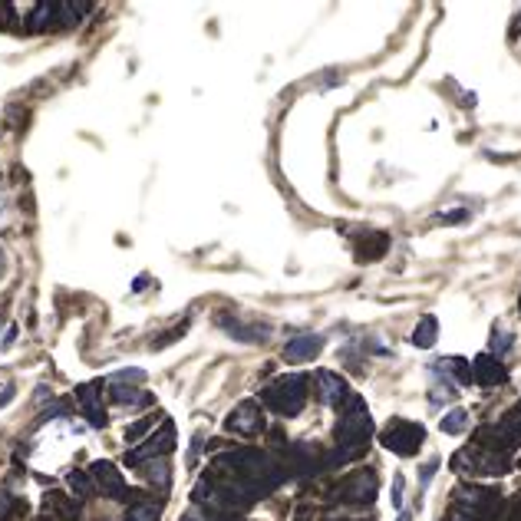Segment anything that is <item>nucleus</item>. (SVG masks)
<instances>
[{
    "label": "nucleus",
    "mask_w": 521,
    "mask_h": 521,
    "mask_svg": "<svg viewBox=\"0 0 521 521\" xmlns=\"http://www.w3.org/2000/svg\"><path fill=\"white\" fill-rule=\"evenodd\" d=\"M317 353H320V337H297V340L287 343V360H291V363L313 360Z\"/></svg>",
    "instance_id": "0eeeda50"
},
{
    "label": "nucleus",
    "mask_w": 521,
    "mask_h": 521,
    "mask_svg": "<svg viewBox=\"0 0 521 521\" xmlns=\"http://www.w3.org/2000/svg\"><path fill=\"white\" fill-rule=\"evenodd\" d=\"M320 383H324V400L327 402H333L337 400V396H343V383L340 380H337V376H330V373H324V376H320Z\"/></svg>",
    "instance_id": "2eb2a0df"
},
{
    "label": "nucleus",
    "mask_w": 521,
    "mask_h": 521,
    "mask_svg": "<svg viewBox=\"0 0 521 521\" xmlns=\"http://www.w3.org/2000/svg\"><path fill=\"white\" fill-rule=\"evenodd\" d=\"M126 521H159V508L155 505H132Z\"/></svg>",
    "instance_id": "4468645a"
},
{
    "label": "nucleus",
    "mask_w": 521,
    "mask_h": 521,
    "mask_svg": "<svg viewBox=\"0 0 521 521\" xmlns=\"http://www.w3.org/2000/svg\"><path fill=\"white\" fill-rule=\"evenodd\" d=\"M383 442H386V449H396L400 455H413L416 446L422 442V426H413V422H406V419H396V422L383 432Z\"/></svg>",
    "instance_id": "f03ea898"
},
{
    "label": "nucleus",
    "mask_w": 521,
    "mask_h": 521,
    "mask_svg": "<svg viewBox=\"0 0 521 521\" xmlns=\"http://www.w3.org/2000/svg\"><path fill=\"white\" fill-rule=\"evenodd\" d=\"M142 472H146V478H149V482H159L162 489H165V485H168V462H165V459H159V462H155V459H149V462H146V469H142Z\"/></svg>",
    "instance_id": "9b49d317"
},
{
    "label": "nucleus",
    "mask_w": 521,
    "mask_h": 521,
    "mask_svg": "<svg viewBox=\"0 0 521 521\" xmlns=\"http://www.w3.org/2000/svg\"><path fill=\"white\" fill-rule=\"evenodd\" d=\"M413 343H416V346H432V343H435V320H432V317H426L422 327H416Z\"/></svg>",
    "instance_id": "f8f14e48"
},
{
    "label": "nucleus",
    "mask_w": 521,
    "mask_h": 521,
    "mask_svg": "<svg viewBox=\"0 0 521 521\" xmlns=\"http://www.w3.org/2000/svg\"><path fill=\"white\" fill-rule=\"evenodd\" d=\"M172 446H175V432H172V426L165 422L159 435L146 439V446H135L132 452H126V462H132V465H139V462H149V459H155V455L168 452Z\"/></svg>",
    "instance_id": "7ed1b4c3"
},
{
    "label": "nucleus",
    "mask_w": 521,
    "mask_h": 521,
    "mask_svg": "<svg viewBox=\"0 0 521 521\" xmlns=\"http://www.w3.org/2000/svg\"><path fill=\"white\" fill-rule=\"evenodd\" d=\"M304 380L300 376H291V380H281V383H274V386L264 393V402H268L271 409H277V413H297L300 406H304Z\"/></svg>",
    "instance_id": "f257e3e1"
},
{
    "label": "nucleus",
    "mask_w": 521,
    "mask_h": 521,
    "mask_svg": "<svg viewBox=\"0 0 521 521\" xmlns=\"http://www.w3.org/2000/svg\"><path fill=\"white\" fill-rule=\"evenodd\" d=\"M475 380L478 383H495V380H502V366L489 357H478L475 360Z\"/></svg>",
    "instance_id": "6e6552de"
},
{
    "label": "nucleus",
    "mask_w": 521,
    "mask_h": 521,
    "mask_svg": "<svg viewBox=\"0 0 521 521\" xmlns=\"http://www.w3.org/2000/svg\"><path fill=\"white\" fill-rule=\"evenodd\" d=\"M0 271H3V251H0Z\"/></svg>",
    "instance_id": "a211bd4d"
},
{
    "label": "nucleus",
    "mask_w": 521,
    "mask_h": 521,
    "mask_svg": "<svg viewBox=\"0 0 521 521\" xmlns=\"http://www.w3.org/2000/svg\"><path fill=\"white\" fill-rule=\"evenodd\" d=\"M465 426H469V413H465V409H452V413L442 419V432H449V435L465 432Z\"/></svg>",
    "instance_id": "9d476101"
},
{
    "label": "nucleus",
    "mask_w": 521,
    "mask_h": 521,
    "mask_svg": "<svg viewBox=\"0 0 521 521\" xmlns=\"http://www.w3.org/2000/svg\"><path fill=\"white\" fill-rule=\"evenodd\" d=\"M228 429L238 432V435H254V432L261 429V409H257V402H241L238 409L231 413V419H228Z\"/></svg>",
    "instance_id": "20e7f679"
},
{
    "label": "nucleus",
    "mask_w": 521,
    "mask_h": 521,
    "mask_svg": "<svg viewBox=\"0 0 521 521\" xmlns=\"http://www.w3.org/2000/svg\"><path fill=\"white\" fill-rule=\"evenodd\" d=\"M7 508H10V498H7V495H0V518L7 515Z\"/></svg>",
    "instance_id": "f3484780"
},
{
    "label": "nucleus",
    "mask_w": 521,
    "mask_h": 521,
    "mask_svg": "<svg viewBox=\"0 0 521 521\" xmlns=\"http://www.w3.org/2000/svg\"><path fill=\"white\" fill-rule=\"evenodd\" d=\"M76 400H79V406L90 416L92 426H106V413H103V406H99V400H96V386H79L76 389Z\"/></svg>",
    "instance_id": "423d86ee"
},
{
    "label": "nucleus",
    "mask_w": 521,
    "mask_h": 521,
    "mask_svg": "<svg viewBox=\"0 0 521 521\" xmlns=\"http://www.w3.org/2000/svg\"><path fill=\"white\" fill-rule=\"evenodd\" d=\"M66 485H70V491H73V498H90L92 495V475L90 472H73V475L66 478Z\"/></svg>",
    "instance_id": "1a4fd4ad"
},
{
    "label": "nucleus",
    "mask_w": 521,
    "mask_h": 521,
    "mask_svg": "<svg viewBox=\"0 0 521 521\" xmlns=\"http://www.w3.org/2000/svg\"><path fill=\"white\" fill-rule=\"evenodd\" d=\"M393 505H396V508L402 505V475L393 478Z\"/></svg>",
    "instance_id": "dca6fc26"
},
{
    "label": "nucleus",
    "mask_w": 521,
    "mask_h": 521,
    "mask_svg": "<svg viewBox=\"0 0 521 521\" xmlns=\"http://www.w3.org/2000/svg\"><path fill=\"white\" fill-rule=\"evenodd\" d=\"M155 422H159V416H146V419H139V422H132V426L126 429V442H135L139 435H146Z\"/></svg>",
    "instance_id": "ddd939ff"
},
{
    "label": "nucleus",
    "mask_w": 521,
    "mask_h": 521,
    "mask_svg": "<svg viewBox=\"0 0 521 521\" xmlns=\"http://www.w3.org/2000/svg\"><path fill=\"white\" fill-rule=\"evenodd\" d=\"M92 482H99L103 485V495H109V498H126V485H122V475L109 465V462H96L90 469Z\"/></svg>",
    "instance_id": "39448f33"
}]
</instances>
